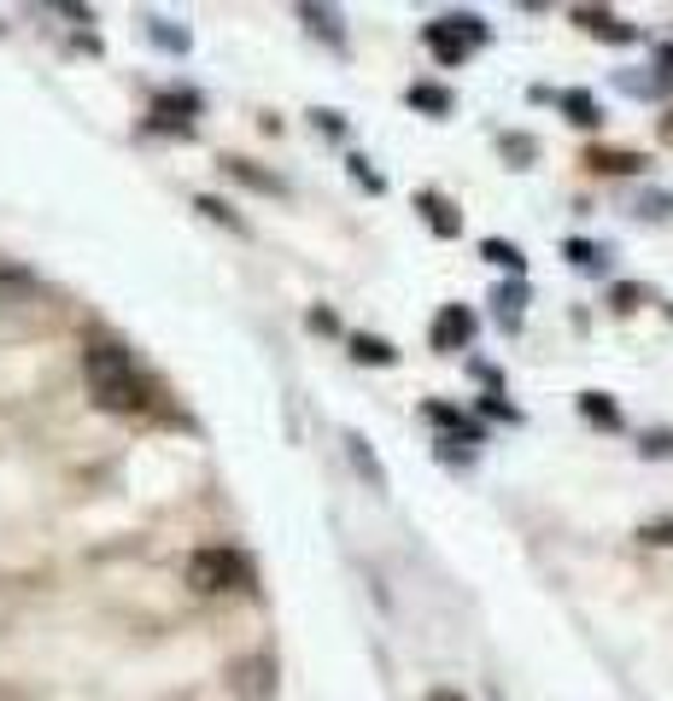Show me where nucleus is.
Masks as SVG:
<instances>
[{
	"instance_id": "7ed1b4c3",
	"label": "nucleus",
	"mask_w": 673,
	"mask_h": 701,
	"mask_svg": "<svg viewBox=\"0 0 673 701\" xmlns=\"http://www.w3.org/2000/svg\"><path fill=\"white\" fill-rule=\"evenodd\" d=\"M428 346H433V351H463V346H475V311H468V304H445V311L433 316V328H428Z\"/></svg>"
},
{
	"instance_id": "f8f14e48",
	"label": "nucleus",
	"mask_w": 673,
	"mask_h": 701,
	"mask_svg": "<svg viewBox=\"0 0 673 701\" xmlns=\"http://www.w3.org/2000/svg\"><path fill=\"white\" fill-rule=\"evenodd\" d=\"M428 47H433V59H440V65H463V59H468V42H463L445 19L428 24Z\"/></svg>"
},
{
	"instance_id": "4468645a",
	"label": "nucleus",
	"mask_w": 673,
	"mask_h": 701,
	"mask_svg": "<svg viewBox=\"0 0 673 701\" xmlns=\"http://www.w3.org/2000/svg\"><path fill=\"white\" fill-rule=\"evenodd\" d=\"M223 170H229L234 182L258 187V194H288V182H281V176H269V170H258V164H246V159H234V152H229V159H223Z\"/></svg>"
},
{
	"instance_id": "cd10ccee",
	"label": "nucleus",
	"mask_w": 673,
	"mask_h": 701,
	"mask_svg": "<svg viewBox=\"0 0 673 701\" xmlns=\"http://www.w3.org/2000/svg\"><path fill=\"white\" fill-rule=\"evenodd\" d=\"M638 538H645V544H662V550H673V521H645V526H638Z\"/></svg>"
},
{
	"instance_id": "5701e85b",
	"label": "nucleus",
	"mask_w": 673,
	"mask_h": 701,
	"mask_svg": "<svg viewBox=\"0 0 673 701\" xmlns=\"http://www.w3.org/2000/svg\"><path fill=\"white\" fill-rule=\"evenodd\" d=\"M451 30H457V36L468 42V47H480L486 36H492V30H486V19H475V12H451V19H445Z\"/></svg>"
},
{
	"instance_id": "2eb2a0df",
	"label": "nucleus",
	"mask_w": 673,
	"mask_h": 701,
	"mask_svg": "<svg viewBox=\"0 0 673 701\" xmlns=\"http://www.w3.org/2000/svg\"><path fill=\"white\" fill-rule=\"evenodd\" d=\"M562 258L575 264V269H610V246H597V241H562Z\"/></svg>"
},
{
	"instance_id": "1a4fd4ad",
	"label": "nucleus",
	"mask_w": 673,
	"mask_h": 701,
	"mask_svg": "<svg viewBox=\"0 0 673 701\" xmlns=\"http://www.w3.org/2000/svg\"><path fill=\"white\" fill-rule=\"evenodd\" d=\"M416 205L428 211V229L440 234V241H457V234H463V217H457V205H451V199H440V194H416Z\"/></svg>"
},
{
	"instance_id": "412c9836",
	"label": "nucleus",
	"mask_w": 673,
	"mask_h": 701,
	"mask_svg": "<svg viewBox=\"0 0 673 701\" xmlns=\"http://www.w3.org/2000/svg\"><path fill=\"white\" fill-rule=\"evenodd\" d=\"M428 416L440 421V427H451V433H463V444H480V427H475V421H463L451 404H428Z\"/></svg>"
},
{
	"instance_id": "6ab92c4d",
	"label": "nucleus",
	"mask_w": 673,
	"mask_h": 701,
	"mask_svg": "<svg viewBox=\"0 0 673 701\" xmlns=\"http://www.w3.org/2000/svg\"><path fill=\"white\" fill-rule=\"evenodd\" d=\"M269 673H276L269 661H246V666H241V684H234V690H241V696H269V690H276V678H269Z\"/></svg>"
},
{
	"instance_id": "2f4dec72",
	"label": "nucleus",
	"mask_w": 673,
	"mask_h": 701,
	"mask_svg": "<svg viewBox=\"0 0 673 701\" xmlns=\"http://www.w3.org/2000/svg\"><path fill=\"white\" fill-rule=\"evenodd\" d=\"M480 409H486V416H503V421H521L510 404H498V392H492V398H480Z\"/></svg>"
},
{
	"instance_id": "0eeeda50",
	"label": "nucleus",
	"mask_w": 673,
	"mask_h": 701,
	"mask_svg": "<svg viewBox=\"0 0 673 701\" xmlns=\"http://www.w3.org/2000/svg\"><path fill=\"white\" fill-rule=\"evenodd\" d=\"M346 456H351V468L369 480V491H386V468H381V456H375V444H369L363 433H346Z\"/></svg>"
},
{
	"instance_id": "b1692460",
	"label": "nucleus",
	"mask_w": 673,
	"mask_h": 701,
	"mask_svg": "<svg viewBox=\"0 0 673 701\" xmlns=\"http://www.w3.org/2000/svg\"><path fill=\"white\" fill-rule=\"evenodd\" d=\"M610 304H615V311H638V304H650V287H638V281H615V287H610Z\"/></svg>"
},
{
	"instance_id": "c756f323",
	"label": "nucleus",
	"mask_w": 673,
	"mask_h": 701,
	"mask_svg": "<svg viewBox=\"0 0 673 701\" xmlns=\"http://www.w3.org/2000/svg\"><path fill=\"white\" fill-rule=\"evenodd\" d=\"M0 293H12V299H19V293H36V281H30V276H0Z\"/></svg>"
},
{
	"instance_id": "9b49d317",
	"label": "nucleus",
	"mask_w": 673,
	"mask_h": 701,
	"mask_svg": "<svg viewBox=\"0 0 673 701\" xmlns=\"http://www.w3.org/2000/svg\"><path fill=\"white\" fill-rule=\"evenodd\" d=\"M299 19H305L316 36L334 47V54H346V30H340V12H334V7H299Z\"/></svg>"
},
{
	"instance_id": "c85d7f7f",
	"label": "nucleus",
	"mask_w": 673,
	"mask_h": 701,
	"mask_svg": "<svg viewBox=\"0 0 673 701\" xmlns=\"http://www.w3.org/2000/svg\"><path fill=\"white\" fill-rule=\"evenodd\" d=\"M351 176H363V187H369V194H381V176L369 170V159H358V152H351Z\"/></svg>"
},
{
	"instance_id": "393cba45",
	"label": "nucleus",
	"mask_w": 673,
	"mask_h": 701,
	"mask_svg": "<svg viewBox=\"0 0 673 701\" xmlns=\"http://www.w3.org/2000/svg\"><path fill=\"white\" fill-rule=\"evenodd\" d=\"M199 211H206L211 222H223V229H234V234H246V222H241V217H234V211H229V205H223V199H217V194H199Z\"/></svg>"
},
{
	"instance_id": "39448f33",
	"label": "nucleus",
	"mask_w": 673,
	"mask_h": 701,
	"mask_svg": "<svg viewBox=\"0 0 673 701\" xmlns=\"http://www.w3.org/2000/svg\"><path fill=\"white\" fill-rule=\"evenodd\" d=\"M645 152H627V147H592L585 152V170H597V176H645Z\"/></svg>"
},
{
	"instance_id": "6e6552de",
	"label": "nucleus",
	"mask_w": 673,
	"mask_h": 701,
	"mask_svg": "<svg viewBox=\"0 0 673 701\" xmlns=\"http://www.w3.org/2000/svg\"><path fill=\"white\" fill-rule=\"evenodd\" d=\"M557 106L568 112V124H575V129H597V124H603V100L585 94V89H562Z\"/></svg>"
},
{
	"instance_id": "72a5a7b5",
	"label": "nucleus",
	"mask_w": 673,
	"mask_h": 701,
	"mask_svg": "<svg viewBox=\"0 0 673 701\" xmlns=\"http://www.w3.org/2000/svg\"><path fill=\"white\" fill-rule=\"evenodd\" d=\"M662 141H673V112L662 117Z\"/></svg>"
},
{
	"instance_id": "a878e982",
	"label": "nucleus",
	"mask_w": 673,
	"mask_h": 701,
	"mask_svg": "<svg viewBox=\"0 0 673 701\" xmlns=\"http://www.w3.org/2000/svg\"><path fill=\"white\" fill-rule=\"evenodd\" d=\"M498 147H503V152H510V159H515V170L538 159V147L527 141V135H498Z\"/></svg>"
},
{
	"instance_id": "20e7f679",
	"label": "nucleus",
	"mask_w": 673,
	"mask_h": 701,
	"mask_svg": "<svg viewBox=\"0 0 673 701\" xmlns=\"http://www.w3.org/2000/svg\"><path fill=\"white\" fill-rule=\"evenodd\" d=\"M188 117H199V94H188V89H176V94H159L153 100V112H147V124L153 129H188Z\"/></svg>"
},
{
	"instance_id": "f3484780",
	"label": "nucleus",
	"mask_w": 673,
	"mask_h": 701,
	"mask_svg": "<svg viewBox=\"0 0 673 701\" xmlns=\"http://www.w3.org/2000/svg\"><path fill=\"white\" fill-rule=\"evenodd\" d=\"M633 217H645V222H673V194L668 187H645L633 205Z\"/></svg>"
},
{
	"instance_id": "f03ea898",
	"label": "nucleus",
	"mask_w": 673,
	"mask_h": 701,
	"mask_svg": "<svg viewBox=\"0 0 673 701\" xmlns=\"http://www.w3.org/2000/svg\"><path fill=\"white\" fill-rule=\"evenodd\" d=\"M188 585L194 591H252V561L241 550H229V544H206V550L188 556Z\"/></svg>"
},
{
	"instance_id": "f257e3e1",
	"label": "nucleus",
	"mask_w": 673,
	"mask_h": 701,
	"mask_svg": "<svg viewBox=\"0 0 673 701\" xmlns=\"http://www.w3.org/2000/svg\"><path fill=\"white\" fill-rule=\"evenodd\" d=\"M82 374H89V392H94L100 409H124V416L147 409V381L135 374V363H129L124 346H89V357H82Z\"/></svg>"
},
{
	"instance_id": "4be33fe9",
	"label": "nucleus",
	"mask_w": 673,
	"mask_h": 701,
	"mask_svg": "<svg viewBox=\"0 0 673 701\" xmlns=\"http://www.w3.org/2000/svg\"><path fill=\"white\" fill-rule=\"evenodd\" d=\"M638 456H650V462L673 456V427H650V433H638Z\"/></svg>"
},
{
	"instance_id": "bb28decb",
	"label": "nucleus",
	"mask_w": 673,
	"mask_h": 701,
	"mask_svg": "<svg viewBox=\"0 0 673 701\" xmlns=\"http://www.w3.org/2000/svg\"><path fill=\"white\" fill-rule=\"evenodd\" d=\"M153 42H159V47H176V54H188V30H171L164 19H153Z\"/></svg>"
},
{
	"instance_id": "dca6fc26",
	"label": "nucleus",
	"mask_w": 673,
	"mask_h": 701,
	"mask_svg": "<svg viewBox=\"0 0 673 701\" xmlns=\"http://www.w3.org/2000/svg\"><path fill=\"white\" fill-rule=\"evenodd\" d=\"M492 304H498V311H503V328H521V304H527V281H503L498 287V293H492Z\"/></svg>"
},
{
	"instance_id": "a211bd4d",
	"label": "nucleus",
	"mask_w": 673,
	"mask_h": 701,
	"mask_svg": "<svg viewBox=\"0 0 673 701\" xmlns=\"http://www.w3.org/2000/svg\"><path fill=\"white\" fill-rule=\"evenodd\" d=\"M480 258H486V264H498V269H510L515 281H521V264H527L515 241H480Z\"/></svg>"
},
{
	"instance_id": "7c9ffc66",
	"label": "nucleus",
	"mask_w": 673,
	"mask_h": 701,
	"mask_svg": "<svg viewBox=\"0 0 673 701\" xmlns=\"http://www.w3.org/2000/svg\"><path fill=\"white\" fill-rule=\"evenodd\" d=\"M655 71H662L655 82H662V89H673V47H662V54H655Z\"/></svg>"
},
{
	"instance_id": "473e14b6",
	"label": "nucleus",
	"mask_w": 673,
	"mask_h": 701,
	"mask_svg": "<svg viewBox=\"0 0 673 701\" xmlns=\"http://www.w3.org/2000/svg\"><path fill=\"white\" fill-rule=\"evenodd\" d=\"M311 328L316 334H334V311H311Z\"/></svg>"
},
{
	"instance_id": "ddd939ff",
	"label": "nucleus",
	"mask_w": 673,
	"mask_h": 701,
	"mask_svg": "<svg viewBox=\"0 0 673 701\" xmlns=\"http://www.w3.org/2000/svg\"><path fill=\"white\" fill-rule=\"evenodd\" d=\"M580 416L592 427H603V433H620V409H615L610 392H580Z\"/></svg>"
},
{
	"instance_id": "aec40b11",
	"label": "nucleus",
	"mask_w": 673,
	"mask_h": 701,
	"mask_svg": "<svg viewBox=\"0 0 673 701\" xmlns=\"http://www.w3.org/2000/svg\"><path fill=\"white\" fill-rule=\"evenodd\" d=\"M410 106L428 112V117H451V94L433 89V82H416V89H410Z\"/></svg>"
},
{
	"instance_id": "9d476101",
	"label": "nucleus",
	"mask_w": 673,
	"mask_h": 701,
	"mask_svg": "<svg viewBox=\"0 0 673 701\" xmlns=\"http://www.w3.org/2000/svg\"><path fill=\"white\" fill-rule=\"evenodd\" d=\"M346 346H351V357H358V363H369V369H393V363H398V346H393V339H381V334H351Z\"/></svg>"
},
{
	"instance_id": "423d86ee",
	"label": "nucleus",
	"mask_w": 673,
	"mask_h": 701,
	"mask_svg": "<svg viewBox=\"0 0 673 701\" xmlns=\"http://www.w3.org/2000/svg\"><path fill=\"white\" fill-rule=\"evenodd\" d=\"M568 19H575L580 30H592V36H603V42H615V47H627V42H633V30L620 24L610 7H575Z\"/></svg>"
}]
</instances>
